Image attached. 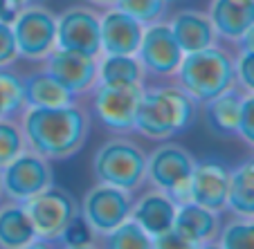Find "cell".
Returning a JSON list of instances; mask_svg holds the SVG:
<instances>
[{
	"label": "cell",
	"instance_id": "obj_17",
	"mask_svg": "<svg viewBox=\"0 0 254 249\" xmlns=\"http://www.w3.org/2000/svg\"><path fill=\"white\" fill-rule=\"evenodd\" d=\"M176 211H178L176 202L167 193L155 189V191H149L146 196H142L139 200H133L130 218L155 240L173 229Z\"/></svg>",
	"mask_w": 254,
	"mask_h": 249
},
{
	"label": "cell",
	"instance_id": "obj_20",
	"mask_svg": "<svg viewBox=\"0 0 254 249\" xmlns=\"http://www.w3.org/2000/svg\"><path fill=\"white\" fill-rule=\"evenodd\" d=\"M41 243L34 222L27 213L25 202H14L0 206V247L25 249Z\"/></svg>",
	"mask_w": 254,
	"mask_h": 249
},
{
	"label": "cell",
	"instance_id": "obj_6",
	"mask_svg": "<svg viewBox=\"0 0 254 249\" xmlns=\"http://www.w3.org/2000/svg\"><path fill=\"white\" fill-rule=\"evenodd\" d=\"M27 213L41 243H57L67 225L81 213V206L65 189L50 184L48 189L25 202Z\"/></svg>",
	"mask_w": 254,
	"mask_h": 249
},
{
	"label": "cell",
	"instance_id": "obj_29",
	"mask_svg": "<svg viewBox=\"0 0 254 249\" xmlns=\"http://www.w3.org/2000/svg\"><path fill=\"white\" fill-rule=\"evenodd\" d=\"M169 0H115V7L133 16L142 25H149L160 20L167 14Z\"/></svg>",
	"mask_w": 254,
	"mask_h": 249
},
{
	"label": "cell",
	"instance_id": "obj_28",
	"mask_svg": "<svg viewBox=\"0 0 254 249\" xmlns=\"http://www.w3.org/2000/svg\"><path fill=\"white\" fill-rule=\"evenodd\" d=\"M23 150H27L25 144V135L23 128L18 124L7 117V119H0V168L7 166L14 157H18Z\"/></svg>",
	"mask_w": 254,
	"mask_h": 249
},
{
	"label": "cell",
	"instance_id": "obj_18",
	"mask_svg": "<svg viewBox=\"0 0 254 249\" xmlns=\"http://www.w3.org/2000/svg\"><path fill=\"white\" fill-rule=\"evenodd\" d=\"M169 27H171L173 36H176L178 45H180V50L185 54L211 48V45H216V36H218L209 16L193 9L178 11L171 18Z\"/></svg>",
	"mask_w": 254,
	"mask_h": 249
},
{
	"label": "cell",
	"instance_id": "obj_27",
	"mask_svg": "<svg viewBox=\"0 0 254 249\" xmlns=\"http://www.w3.org/2000/svg\"><path fill=\"white\" fill-rule=\"evenodd\" d=\"M216 245L223 249H254V218L234 220L221 227Z\"/></svg>",
	"mask_w": 254,
	"mask_h": 249
},
{
	"label": "cell",
	"instance_id": "obj_1",
	"mask_svg": "<svg viewBox=\"0 0 254 249\" xmlns=\"http://www.w3.org/2000/svg\"><path fill=\"white\" fill-rule=\"evenodd\" d=\"M23 135L29 150L48 157L50 162L67 159L77 155L90 133V117L77 103L32 108L23 112Z\"/></svg>",
	"mask_w": 254,
	"mask_h": 249
},
{
	"label": "cell",
	"instance_id": "obj_12",
	"mask_svg": "<svg viewBox=\"0 0 254 249\" xmlns=\"http://www.w3.org/2000/svg\"><path fill=\"white\" fill-rule=\"evenodd\" d=\"M57 48L99 58L101 25L97 11L90 7H67L57 18Z\"/></svg>",
	"mask_w": 254,
	"mask_h": 249
},
{
	"label": "cell",
	"instance_id": "obj_15",
	"mask_svg": "<svg viewBox=\"0 0 254 249\" xmlns=\"http://www.w3.org/2000/svg\"><path fill=\"white\" fill-rule=\"evenodd\" d=\"M173 231L187 243V247H202L218 238L221 216H218V211L207 209L193 200L180 202L176 211Z\"/></svg>",
	"mask_w": 254,
	"mask_h": 249
},
{
	"label": "cell",
	"instance_id": "obj_33",
	"mask_svg": "<svg viewBox=\"0 0 254 249\" xmlns=\"http://www.w3.org/2000/svg\"><path fill=\"white\" fill-rule=\"evenodd\" d=\"M236 81L243 90L254 92V52H241L234 63Z\"/></svg>",
	"mask_w": 254,
	"mask_h": 249
},
{
	"label": "cell",
	"instance_id": "obj_34",
	"mask_svg": "<svg viewBox=\"0 0 254 249\" xmlns=\"http://www.w3.org/2000/svg\"><path fill=\"white\" fill-rule=\"evenodd\" d=\"M20 7H16L11 0H0V20H7V23H11V20L16 18V14H18Z\"/></svg>",
	"mask_w": 254,
	"mask_h": 249
},
{
	"label": "cell",
	"instance_id": "obj_22",
	"mask_svg": "<svg viewBox=\"0 0 254 249\" xmlns=\"http://www.w3.org/2000/svg\"><path fill=\"white\" fill-rule=\"evenodd\" d=\"M25 83V103L32 108H54V105L74 103L77 95L70 92L61 81L52 77L50 72H32L23 77ZM25 105V108H27Z\"/></svg>",
	"mask_w": 254,
	"mask_h": 249
},
{
	"label": "cell",
	"instance_id": "obj_32",
	"mask_svg": "<svg viewBox=\"0 0 254 249\" xmlns=\"http://www.w3.org/2000/svg\"><path fill=\"white\" fill-rule=\"evenodd\" d=\"M239 135L245 139L250 146H254V92L243 97V105H241V117H239Z\"/></svg>",
	"mask_w": 254,
	"mask_h": 249
},
{
	"label": "cell",
	"instance_id": "obj_7",
	"mask_svg": "<svg viewBox=\"0 0 254 249\" xmlns=\"http://www.w3.org/2000/svg\"><path fill=\"white\" fill-rule=\"evenodd\" d=\"M54 184L52 164L36 150H23L7 166L0 168V189L9 200L27 202Z\"/></svg>",
	"mask_w": 254,
	"mask_h": 249
},
{
	"label": "cell",
	"instance_id": "obj_8",
	"mask_svg": "<svg viewBox=\"0 0 254 249\" xmlns=\"http://www.w3.org/2000/svg\"><path fill=\"white\" fill-rule=\"evenodd\" d=\"M18 54L29 61L45 58L57 48V16L41 5H25L11 20Z\"/></svg>",
	"mask_w": 254,
	"mask_h": 249
},
{
	"label": "cell",
	"instance_id": "obj_13",
	"mask_svg": "<svg viewBox=\"0 0 254 249\" xmlns=\"http://www.w3.org/2000/svg\"><path fill=\"white\" fill-rule=\"evenodd\" d=\"M97 70H99L97 56H88L72 50L54 48L45 56V72H50L74 95H83L95 88Z\"/></svg>",
	"mask_w": 254,
	"mask_h": 249
},
{
	"label": "cell",
	"instance_id": "obj_16",
	"mask_svg": "<svg viewBox=\"0 0 254 249\" xmlns=\"http://www.w3.org/2000/svg\"><path fill=\"white\" fill-rule=\"evenodd\" d=\"M101 25V52L104 54H135L142 43L144 25L126 11L108 9L99 16Z\"/></svg>",
	"mask_w": 254,
	"mask_h": 249
},
{
	"label": "cell",
	"instance_id": "obj_24",
	"mask_svg": "<svg viewBox=\"0 0 254 249\" xmlns=\"http://www.w3.org/2000/svg\"><path fill=\"white\" fill-rule=\"evenodd\" d=\"M144 67L135 54H104L97 70V81L124 86V83H142Z\"/></svg>",
	"mask_w": 254,
	"mask_h": 249
},
{
	"label": "cell",
	"instance_id": "obj_19",
	"mask_svg": "<svg viewBox=\"0 0 254 249\" xmlns=\"http://www.w3.org/2000/svg\"><path fill=\"white\" fill-rule=\"evenodd\" d=\"M209 20L216 34L227 41H239L254 25V0H211Z\"/></svg>",
	"mask_w": 254,
	"mask_h": 249
},
{
	"label": "cell",
	"instance_id": "obj_14",
	"mask_svg": "<svg viewBox=\"0 0 254 249\" xmlns=\"http://www.w3.org/2000/svg\"><path fill=\"white\" fill-rule=\"evenodd\" d=\"M230 180H232V168L223 159H218V157L200 159L193 166L189 200L221 213L227 206Z\"/></svg>",
	"mask_w": 254,
	"mask_h": 249
},
{
	"label": "cell",
	"instance_id": "obj_2",
	"mask_svg": "<svg viewBox=\"0 0 254 249\" xmlns=\"http://www.w3.org/2000/svg\"><path fill=\"white\" fill-rule=\"evenodd\" d=\"M196 119V101L180 86L144 88L133 130L149 139H169L187 130Z\"/></svg>",
	"mask_w": 254,
	"mask_h": 249
},
{
	"label": "cell",
	"instance_id": "obj_35",
	"mask_svg": "<svg viewBox=\"0 0 254 249\" xmlns=\"http://www.w3.org/2000/svg\"><path fill=\"white\" fill-rule=\"evenodd\" d=\"M239 48L241 52H254V25H250L245 29V34L239 39Z\"/></svg>",
	"mask_w": 254,
	"mask_h": 249
},
{
	"label": "cell",
	"instance_id": "obj_9",
	"mask_svg": "<svg viewBox=\"0 0 254 249\" xmlns=\"http://www.w3.org/2000/svg\"><path fill=\"white\" fill-rule=\"evenodd\" d=\"M130 209H133L130 191L99 182L83 198L81 218L97 236H106L115 227H120L124 220H128Z\"/></svg>",
	"mask_w": 254,
	"mask_h": 249
},
{
	"label": "cell",
	"instance_id": "obj_25",
	"mask_svg": "<svg viewBox=\"0 0 254 249\" xmlns=\"http://www.w3.org/2000/svg\"><path fill=\"white\" fill-rule=\"evenodd\" d=\"M25 83L16 72L0 67V119L25 110Z\"/></svg>",
	"mask_w": 254,
	"mask_h": 249
},
{
	"label": "cell",
	"instance_id": "obj_5",
	"mask_svg": "<svg viewBox=\"0 0 254 249\" xmlns=\"http://www.w3.org/2000/svg\"><path fill=\"white\" fill-rule=\"evenodd\" d=\"M196 159L185 146L167 142L146 155V180L158 191L167 193L176 204L189 200Z\"/></svg>",
	"mask_w": 254,
	"mask_h": 249
},
{
	"label": "cell",
	"instance_id": "obj_11",
	"mask_svg": "<svg viewBox=\"0 0 254 249\" xmlns=\"http://www.w3.org/2000/svg\"><path fill=\"white\" fill-rule=\"evenodd\" d=\"M135 56L142 63L144 72L158 74V77H169V74H176L185 52L178 45L169 23L155 20V23H149V27L144 25L142 43H139Z\"/></svg>",
	"mask_w": 254,
	"mask_h": 249
},
{
	"label": "cell",
	"instance_id": "obj_10",
	"mask_svg": "<svg viewBox=\"0 0 254 249\" xmlns=\"http://www.w3.org/2000/svg\"><path fill=\"white\" fill-rule=\"evenodd\" d=\"M142 83H95L92 88V110L95 117L111 130H133L137 103L142 99Z\"/></svg>",
	"mask_w": 254,
	"mask_h": 249
},
{
	"label": "cell",
	"instance_id": "obj_30",
	"mask_svg": "<svg viewBox=\"0 0 254 249\" xmlns=\"http://www.w3.org/2000/svg\"><path fill=\"white\" fill-rule=\"evenodd\" d=\"M92 240H95V231L88 227V222L83 220L81 213H79V216L63 229V234L59 236L57 243H61L63 247L79 249V247H90Z\"/></svg>",
	"mask_w": 254,
	"mask_h": 249
},
{
	"label": "cell",
	"instance_id": "obj_3",
	"mask_svg": "<svg viewBox=\"0 0 254 249\" xmlns=\"http://www.w3.org/2000/svg\"><path fill=\"white\" fill-rule=\"evenodd\" d=\"M176 74L180 88L196 103L214 99L236 83L234 61L225 50L216 48V45L185 54Z\"/></svg>",
	"mask_w": 254,
	"mask_h": 249
},
{
	"label": "cell",
	"instance_id": "obj_4",
	"mask_svg": "<svg viewBox=\"0 0 254 249\" xmlns=\"http://www.w3.org/2000/svg\"><path fill=\"white\" fill-rule=\"evenodd\" d=\"M92 171L99 182L135 191L146 182V153L130 139H108L97 149Z\"/></svg>",
	"mask_w": 254,
	"mask_h": 249
},
{
	"label": "cell",
	"instance_id": "obj_37",
	"mask_svg": "<svg viewBox=\"0 0 254 249\" xmlns=\"http://www.w3.org/2000/svg\"><path fill=\"white\" fill-rule=\"evenodd\" d=\"M11 2H14L16 7H25V5H29L32 0H11Z\"/></svg>",
	"mask_w": 254,
	"mask_h": 249
},
{
	"label": "cell",
	"instance_id": "obj_23",
	"mask_svg": "<svg viewBox=\"0 0 254 249\" xmlns=\"http://www.w3.org/2000/svg\"><path fill=\"white\" fill-rule=\"evenodd\" d=\"M227 206L241 218H254V157L232 168Z\"/></svg>",
	"mask_w": 254,
	"mask_h": 249
},
{
	"label": "cell",
	"instance_id": "obj_36",
	"mask_svg": "<svg viewBox=\"0 0 254 249\" xmlns=\"http://www.w3.org/2000/svg\"><path fill=\"white\" fill-rule=\"evenodd\" d=\"M88 2H92V5H101V7H111V5H115V0H88Z\"/></svg>",
	"mask_w": 254,
	"mask_h": 249
},
{
	"label": "cell",
	"instance_id": "obj_31",
	"mask_svg": "<svg viewBox=\"0 0 254 249\" xmlns=\"http://www.w3.org/2000/svg\"><path fill=\"white\" fill-rule=\"evenodd\" d=\"M18 45H16V36L11 23L0 20V67H9L11 63L18 61Z\"/></svg>",
	"mask_w": 254,
	"mask_h": 249
},
{
	"label": "cell",
	"instance_id": "obj_21",
	"mask_svg": "<svg viewBox=\"0 0 254 249\" xmlns=\"http://www.w3.org/2000/svg\"><path fill=\"white\" fill-rule=\"evenodd\" d=\"M241 105H243V95L234 86L214 99L205 101V121L211 133L223 135V137L239 133Z\"/></svg>",
	"mask_w": 254,
	"mask_h": 249
},
{
	"label": "cell",
	"instance_id": "obj_26",
	"mask_svg": "<svg viewBox=\"0 0 254 249\" xmlns=\"http://www.w3.org/2000/svg\"><path fill=\"white\" fill-rule=\"evenodd\" d=\"M104 240H106V247L111 249H151L153 247V238L133 218L124 220L111 234H106Z\"/></svg>",
	"mask_w": 254,
	"mask_h": 249
},
{
	"label": "cell",
	"instance_id": "obj_38",
	"mask_svg": "<svg viewBox=\"0 0 254 249\" xmlns=\"http://www.w3.org/2000/svg\"><path fill=\"white\" fill-rule=\"evenodd\" d=\"M0 193H2V189H0Z\"/></svg>",
	"mask_w": 254,
	"mask_h": 249
}]
</instances>
